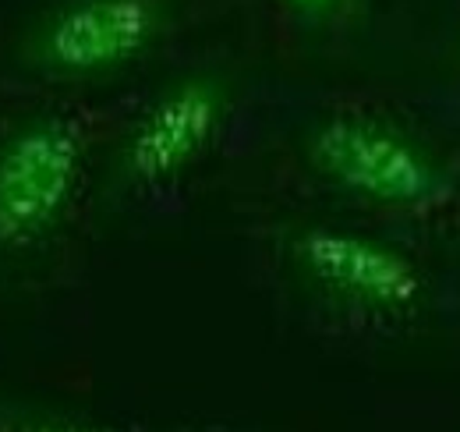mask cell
<instances>
[{"instance_id":"7a4b0ae2","label":"cell","mask_w":460,"mask_h":432,"mask_svg":"<svg viewBox=\"0 0 460 432\" xmlns=\"http://www.w3.org/2000/svg\"><path fill=\"white\" fill-rule=\"evenodd\" d=\"M85 131L75 117L43 113L0 139V252H22L58 227L78 195Z\"/></svg>"},{"instance_id":"8992f818","label":"cell","mask_w":460,"mask_h":432,"mask_svg":"<svg viewBox=\"0 0 460 432\" xmlns=\"http://www.w3.org/2000/svg\"><path fill=\"white\" fill-rule=\"evenodd\" d=\"M0 432H117L93 422H75V418H14L4 422Z\"/></svg>"},{"instance_id":"52a82bcc","label":"cell","mask_w":460,"mask_h":432,"mask_svg":"<svg viewBox=\"0 0 460 432\" xmlns=\"http://www.w3.org/2000/svg\"><path fill=\"white\" fill-rule=\"evenodd\" d=\"M290 11H297L301 18H308V22H330V18H337L341 11H344L350 0H284Z\"/></svg>"},{"instance_id":"277c9868","label":"cell","mask_w":460,"mask_h":432,"mask_svg":"<svg viewBox=\"0 0 460 432\" xmlns=\"http://www.w3.org/2000/svg\"><path fill=\"white\" fill-rule=\"evenodd\" d=\"M290 259L319 291L372 312H411L425 294L418 263L383 238L333 223L305 227L290 238Z\"/></svg>"},{"instance_id":"5b68a950","label":"cell","mask_w":460,"mask_h":432,"mask_svg":"<svg viewBox=\"0 0 460 432\" xmlns=\"http://www.w3.org/2000/svg\"><path fill=\"white\" fill-rule=\"evenodd\" d=\"M230 110V86L220 75H188L171 82L131 124L120 174L135 184H164L202 160Z\"/></svg>"},{"instance_id":"6da1fadb","label":"cell","mask_w":460,"mask_h":432,"mask_svg":"<svg viewBox=\"0 0 460 432\" xmlns=\"http://www.w3.org/2000/svg\"><path fill=\"white\" fill-rule=\"evenodd\" d=\"M305 153L319 177L372 206L418 210L447 195L439 160L414 135L372 113L341 110L323 117L308 131Z\"/></svg>"},{"instance_id":"3957f363","label":"cell","mask_w":460,"mask_h":432,"mask_svg":"<svg viewBox=\"0 0 460 432\" xmlns=\"http://www.w3.org/2000/svg\"><path fill=\"white\" fill-rule=\"evenodd\" d=\"M167 29V0H64L25 40V60L54 78H96L135 64Z\"/></svg>"}]
</instances>
